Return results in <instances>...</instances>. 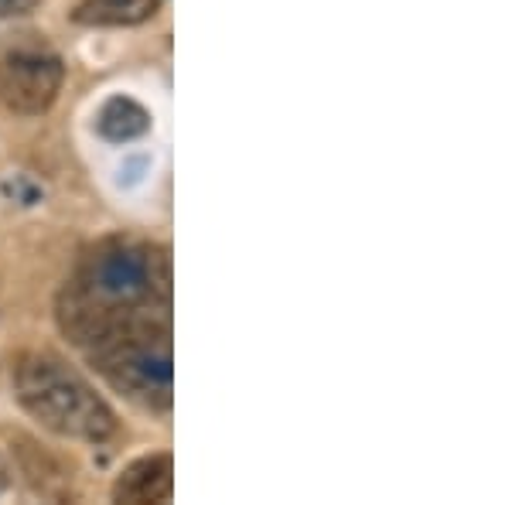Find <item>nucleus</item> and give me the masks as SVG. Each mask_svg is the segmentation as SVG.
<instances>
[{"label": "nucleus", "mask_w": 512, "mask_h": 505, "mask_svg": "<svg viewBox=\"0 0 512 505\" xmlns=\"http://www.w3.org/2000/svg\"><path fill=\"white\" fill-rule=\"evenodd\" d=\"M158 14V0H82L72 21L86 28H134Z\"/></svg>", "instance_id": "nucleus-5"}, {"label": "nucleus", "mask_w": 512, "mask_h": 505, "mask_svg": "<svg viewBox=\"0 0 512 505\" xmlns=\"http://www.w3.org/2000/svg\"><path fill=\"white\" fill-rule=\"evenodd\" d=\"M151 130V113L130 96H110L96 110V134L110 144H127Z\"/></svg>", "instance_id": "nucleus-6"}, {"label": "nucleus", "mask_w": 512, "mask_h": 505, "mask_svg": "<svg viewBox=\"0 0 512 505\" xmlns=\"http://www.w3.org/2000/svg\"><path fill=\"white\" fill-rule=\"evenodd\" d=\"M65 79V65L38 35L0 38V106L24 117L45 113L55 103Z\"/></svg>", "instance_id": "nucleus-3"}, {"label": "nucleus", "mask_w": 512, "mask_h": 505, "mask_svg": "<svg viewBox=\"0 0 512 505\" xmlns=\"http://www.w3.org/2000/svg\"><path fill=\"white\" fill-rule=\"evenodd\" d=\"M38 7V0H0V21L4 18H21V14H31Z\"/></svg>", "instance_id": "nucleus-7"}, {"label": "nucleus", "mask_w": 512, "mask_h": 505, "mask_svg": "<svg viewBox=\"0 0 512 505\" xmlns=\"http://www.w3.org/2000/svg\"><path fill=\"white\" fill-rule=\"evenodd\" d=\"M14 396L41 427L59 437L103 444L120 430L110 403L52 352H24L14 362Z\"/></svg>", "instance_id": "nucleus-2"}, {"label": "nucleus", "mask_w": 512, "mask_h": 505, "mask_svg": "<svg viewBox=\"0 0 512 505\" xmlns=\"http://www.w3.org/2000/svg\"><path fill=\"white\" fill-rule=\"evenodd\" d=\"M59 328L120 396L140 410H171V256L164 246L137 236L89 246L59 294Z\"/></svg>", "instance_id": "nucleus-1"}, {"label": "nucleus", "mask_w": 512, "mask_h": 505, "mask_svg": "<svg viewBox=\"0 0 512 505\" xmlns=\"http://www.w3.org/2000/svg\"><path fill=\"white\" fill-rule=\"evenodd\" d=\"M11 485V475H7V465H4V458H0V492Z\"/></svg>", "instance_id": "nucleus-8"}, {"label": "nucleus", "mask_w": 512, "mask_h": 505, "mask_svg": "<svg viewBox=\"0 0 512 505\" xmlns=\"http://www.w3.org/2000/svg\"><path fill=\"white\" fill-rule=\"evenodd\" d=\"M175 492V468H171V454H151L134 465L123 468V475L113 485V499L117 502H168Z\"/></svg>", "instance_id": "nucleus-4"}]
</instances>
